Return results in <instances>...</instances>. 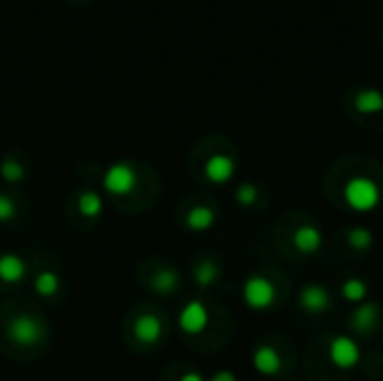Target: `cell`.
I'll return each instance as SVG.
<instances>
[{
  "label": "cell",
  "instance_id": "cell-1",
  "mask_svg": "<svg viewBox=\"0 0 383 381\" xmlns=\"http://www.w3.org/2000/svg\"><path fill=\"white\" fill-rule=\"evenodd\" d=\"M343 197L350 208L359 213L372 211L381 204V188L374 179L365 177V175H356L343 188Z\"/></svg>",
  "mask_w": 383,
  "mask_h": 381
},
{
  "label": "cell",
  "instance_id": "cell-2",
  "mask_svg": "<svg viewBox=\"0 0 383 381\" xmlns=\"http://www.w3.org/2000/svg\"><path fill=\"white\" fill-rule=\"evenodd\" d=\"M242 296H245V303L251 307V310H258V312L269 310L276 301V287L267 276L256 274L245 280Z\"/></svg>",
  "mask_w": 383,
  "mask_h": 381
},
{
  "label": "cell",
  "instance_id": "cell-3",
  "mask_svg": "<svg viewBox=\"0 0 383 381\" xmlns=\"http://www.w3.org/2000/svg\"><path fill=\"white\" fill-rule=\"evenodd\" d=\"M329 361L341 368V370H352L359 366L361 361V348L352 337L347 334H336L329 343Z\"/></svg>",
  "mask_w": 383,
  "mask_h": 381
},
{
  "label": "cell",
  "instance_id": "cell-4",
  "mask_svg": "<svg viewBox=\"0 0 383 381\" xmlns=\"http://www.w3.org/2000/svg\"><path fill=\"white\" fill-rule=\"evenodd\" d=\"M7 334H10V339L14 343H19V346H34V343H39L43 337H45V328H43V325L34 319V316L19 314L10 323Z\"/></svg>",
  "mask_w": 383,
  "mask_h": 381
},
{
  "label": "cell",
  "instance_id": "cell-5",
  "mask_svg": "<svg viewBox=\"0 0 383 381\" xmlns=\"http://www.w3.org/2000/svg\"><path fill=\"white\" fill-rule=\"evenodd\" d=\"M103 186L112 195H128L137 186V173L128 164H114L103 175Z\"/></svg>",
  "mask_w": 383,
  "mask_h": 381
},
{
  "label": "cell",
  "instance_id": "cell-6",
  "mask_svg": "<svg viewBox=\"0 0 383 381\" xmlns=\"http://www.w3.org/2000/svg\"><path fill=\"white\" fill-rule=\"evenodd\" d=\"M298 303L307 314H325L332 307V294L327 292L325 285H305L300 289Z\"/></svg>",
  "mask_w": 383,
  "mask_h": 381
},
{
  "label": "cell",
  "instance_id": "cell-7",
  "mask_svg": "<svg viewBox=\"0 0 383 381\" xmlns=\"http://www.w3.org/2000/svg\"><path fill=\"white\" fill-rule=\"evenodd\" d=\"M379 319H381V310L377 303H361L350 314V328L356 334H370L377 330Z\"/></svg>",
  "mask_w": 383,
  "mask_h": 381
},
{
  "label": "cell",
  "instance_id": "cell-8",
  "mask_svg": "<svg viewBox=\"0 0 383 381\" xmlns=\"http://www.w3.org/2000/svg\"><path fill=\"white\" fill-rule=\"evenodd\" d=\"M352 108L363 117L383 115V92L379 88H361L352 95Z\"/></svg>",
  "mask_w": 383,
  "mask_h": 381
},
{
  "label": "cell",
  "instance_id": "cell-9",
  "mask_svg": "<svg viewBox=\"0 0 383 381\" xmlns=\"http://www.w3.org/2000/svg\"><path fill=\"white\" fill-rule=\"evenodd\" d=\"M209 325V310L202 301H191L180 314V328L186 334H202Z\"/></svg>",
  "mask_w": 383,
  "mask_h": 381
},
{
  "label": "cell",
  "instance_id": "cell-10",
  "mask_svg": "<svg viewBox=\"0 0 383 381\" xmlns=\"http://www.w3.org/2000/svg\"><path fill=\"white\" fill-rule=\"evenodd\" d=\"M204 173H207L209 182H213V184H227L236 173V162L229 155H225V153H218V155H211L207 159Z\"/></svg>",
  "mask_w": 383,
  "mask_h": 381
},
{
  "label": "cell",
  "instance_id": "cell-11",
  "mask_svg": "<svg viewBox=\"0 0 383 381\" xmlns=\"http://www.w3.org/2000/svg\"><path fill=\"white\" fill-rule=\"evenodd\" d=\"M293 247L300 253H316L323 244V233H320L318 226L314 224H300L296 231H293Z\"/></svg>",
  "mask_w": 383,
  "mask_h": 381
},
{
  "label": "cell",
  "instance_id": "cell-12",
  "mask_svg": "<svg viewBox=\"0 0 383 381\" xmlns=\"http://www.w3.org/2000/svg\"><path fill=\"white\" fill-rule=\"evenodd\" d=\"M253 368L260 375H267V377L278 375L280 368H282V359L278 355V350H276L273 346L256 348V352H253Z\"/></svg>",
  "mask_w": 383,
  "mask_h": 381
},
{
  "label": "cell",
  "instance_id": "cell-13",
  "mask_svg": "<svg viewBox=\"0 0 383 381\" xmlns=\"http://www.w3.org/2000/svg\"><path fill=\"white\" fill-rule=\"evenodd\" d=\"M25 260L14 256V253H5V256H0V280H5V283H19V280L25 278Z\"/></svg>",
  "mask_w": 383,
  "mask_h": 381
},
{
  "label": "cell",
  "instance_id": "cell-14",
  "mask_svg": "<svg viewBox=\"0 0 383 381\" xmlns=\"http://www.w3.org/2000/svg\"><path fill=\"white\" fill-rule=\"evenodd\" d=\"M135 337L141 343H155L162 337V323L155 314H144L139 316L137 323H135Z\"/></svg>",
  "mask_w": 383,
  "mask_h": 381
},
{
  "label": "cell",
  "instance_id": "cell-15",
  "mask_svg": "<svg viewBox=\"0 0 383 381\" xmlns=\"http://www.w3.org/2000/svg\"><path fill=\"white\" fill-rule=\"evenodd\" d=\"M216 222V211L209 206H193L189 215H186V224L193 231H207Z\"/></svg>",
  "mask_w": 383,
  "mask_h": 381
},
{
  "label": "cell",
  "instance_id": "cell-16",
  "mask_svg": "<svg viewBox=\"0 0 383 381\" xmlns=\"http://www.w3.org/2000/svg\"><path fill=\"white\" fill-rule=\"evenodd\" d=\"M341 294L350 303H363L365 296H368V285L361 278H347L341 285Z\"/></svg>",
  "mask_w": 383,
  "mask_h": 381
},
{
  "label": "cell",
  "instance_id": "cell-17",
  "mask_svg": "<svg viewBox=\"0 0 383 381\" xmlns=\"http://www.w3.org/2000/svg\"><path fill=\"white\" fill-rule=\"evenodd\" d=\"M374 242V235L370 229H365V226H352L350 231H347V244L354 249V251H368Z\"/></svg>",
  "mask_w": 383,
  "mask_h": 381
},
{
  "label": "cell",
  "instance_id": "cell-18",
  "mask_svg": "<svg viewBox=\"0 0 383 381\" xmlns=\"http://www.w3.org/2000/svg\"><path fill=\"white\" fill-rule=\"evenodd\" d=\"M177 283H180V278L173 269H159L153 276V289L157 294H173Z\"/></svg>",
  "mask_w": 383,
  "mask_h": 381
},
{
  "label": "cell",
  "instance_id": "cell-19",
  "mask_svg": "<svg viewBox=\"0 0 383 381\" xmlns=\"http://www.w3.org/2000/svg\"><path fill=\"white\" fill-rule=\"evenodd\" d=\"M79 211L85 217H96L103 211V199L99 197V193H94V190H87V193H83L81 199H79Z\"/></svg>",
  "mask_w": 383,
  "mask_h": 381
},
{
  "label": "cell",
  "instance_id": "cell-20",
  "mask_svg": "<svg viewBox=\"0 0 383 381\" xmlns=\"http://www.w3.org/2000/svg\"><path fill=\"white\" fill-rule=\"evenodd\" d=\"M218 265L216 262H211V260H202L198 267H195V280H198V285H202V287H209V285H213L218 280Z\"/></svg>",
  "mask_w": 383,
  "mask_h": 381
},
{
  "label": "cell",
  "instance_id": "cell-21",
  "mask_svg": "<svg viewBox=\"0 0 383 381\" xmlns=\"http://www.w3.org/2000/svg\"><path fill=\"white\" fill-rule=\"evenodd\" d=\"M59 285H61V280L54 271H43L37 278V292L41 296H54L59 292Z\"/></svg>",
  "mask_w": 383,
  "mask_h": 381
},
{
  "label": "cell",
  "instance_id": "cell-22",
  "mask_svg": "<svg viewBox=\"0 0 383 381\" xmlns=\"http://www.w3.org/2000/svg\"><path fill=\"white\" fill-rule=\"evenodd\" d=\"M0 175H3L7 182H21L25 177V168L21 164H16V162L7 159L3 166H0Z\"/></svg>",
  "mask_w": 383,
  "mask_h": 381
},
{
  "label": "cell",
  "instance_id": "cell-23",
  "mask_svg": "<svg viewBox=\"0 0 383 381\" xmlns=\"http://www.w3.org/2000/svg\"><path fill=\"white\" fill-rule=\"evenodd\" d=\"M236 197L242 206H251V204H256V199H258V188L253 184H242V186H238Z\"/></svg>",
  "mask_w": 383,
  "mask_h": 381
},
{
  "label": "cell",
  "instance_id": "cell-24",
  "mask_svg": "<svg viewBox=\"0 0 383 381\" xmlns=\"http://www.w3.org/2000/svg\"><path fill=\"white\" fill-rule=\"evenodd\" d=\"M14 215H16V204L12 202V197L0 193V222H10Z\"/></svg>",
  "mask_w": 383,
  "mask_h": 381
},
{
  "label": "cell",
  "instance_id": "cell-25",
  "mask_svg": "<svg viewBox=\"0 0 383 381\" xmlns=\"http://www.w3.org/2000/svg\"><path fill=\"white\" fill-rule=\"evenodd\" d=\"M211 381H238L234 373H229V370H220V373H216L211 377Z\"/></svg>",
  "mask_w": 383,
  "mask_h": 381
},
{
  "label": "cell",
  "instance_id": "cell-26",
  "mask_svg": "<svg viewBox=\"0 0 383 381\" xmlns=\"http://www.w3.org/2000/svg\"><path fill=\"white\" fill-rule=\"evenodd\" d=\"M180 381H204V377L200 373H186Z\"/></svg>",
  "mask_w": 383,
  "mask_h": 381
}]
</instances>
